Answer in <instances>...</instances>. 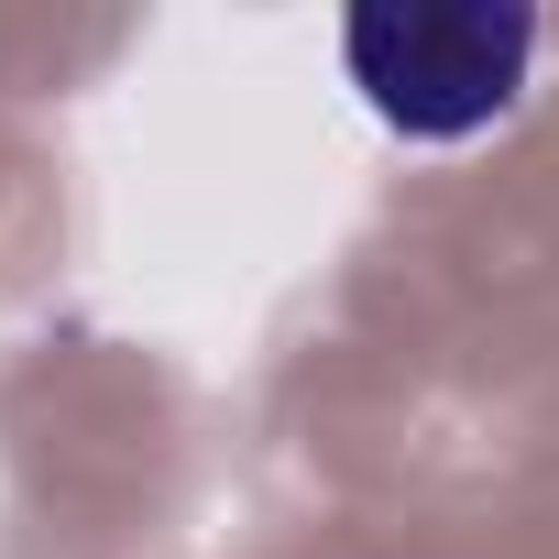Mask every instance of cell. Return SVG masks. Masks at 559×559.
Returning a JSON list of instances; mask_svg holds the SVG:
<instances>
[{"mask_svg": "<svg viewBox=\"0 0 559 559\" xmlns=\"http://www.w3.org/2000/svg\"><path fill=\"white\" fill-rule=\"evenodd\" d=\"M341 67L384 132L472 143L526 99L537 12H515V0H362V12H341Z\"/></svg>", "mask_w": 559, "mask_h": 559, "instance_id": "cell-1", "label": "cell"}]
</instances>
